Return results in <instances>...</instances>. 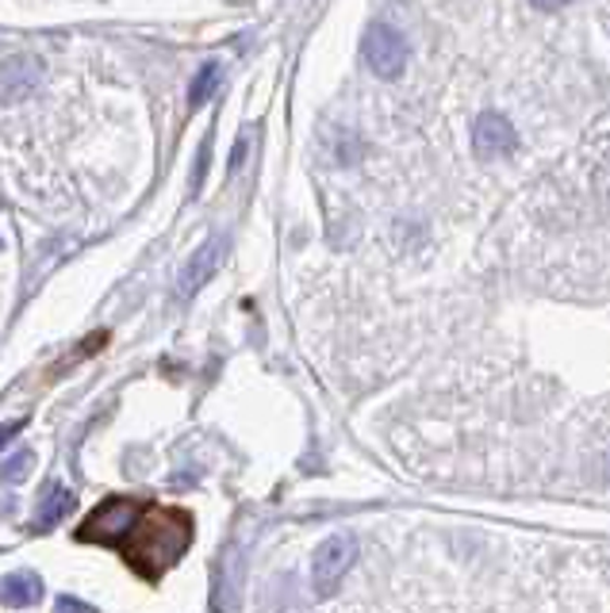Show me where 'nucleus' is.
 <instances>
[{
	"label": "nucleus",
	"instance_id": "f03ea898",
	"mask_svg": "<svg viewBox=\"0 0 610 613\" xmlns=\"http://www.w3.org/2000/svg\"><path fill=\"white\" fill-rule=\"evenodd\" d=\"M139 506H142L139 499L112 495V499H104L82 522V529H77V541H85V545H120V537L130 529V522H135Z\"/></svg>",
	"mask_w": 610,
	"mask_h": 613
},
{
	"label": "nucleus",
	"instance_id": "9b49d317",
	"mask_svg": "<svg viewBox=\"0 0 610 613\" xmlns=\"http://www.w3.org/2000/svg\"><path fill=\"white\" fill-rule=\"evenodd\" d=\"M27 468H32V452H16V456H9V464L0 468V479H9V484H16V479L27 476Z\"/></svg>",
	"mask_w": 610,
	"mask_h": 613
},
{
	"label": "nucleus",
	"instance_id": "39448f33",
	"mask_svg": "<svg viewBox=\"0 0 610 613\" xmlns=\"http://www.w3.org/2000/svg\"><path fill=\"white\" fill-rule=\"evenodd\" d=\"M472 146L484 158H503V153H511L519 146V135H514V127L499 112H484L476 120V127H472Z\"/></svg>",
	"mask_w": 610,
	"mask_h": 613
},
{
	"label": "nucleus",
	"instance_id": "ddd939ff",
	"mask_svg": "<svg viewBox=\"0 0 610 613\" xmlns=\"http://www.w3.org/2000/svg\"><path fill=\"white\" fill-rule=\"evenodd\" d=\"M58 613H92V610L82 602H74V598H58Z\"/></svg>",
	"mask_w": 610,
	"mask_h": 613
},
{
	"label": "nucleus",
	"instance_id": "20e7f679",
	"mask_svg": "<svg viewBox=\"0 0 610 613\" xmlns=\"http://www.w3.org/2000/svg\"><path fill=\"white\" fill-rule=\"evenodd\" d=\"M361 54H365L369 70H373L376 77L391 82V77H399L407 65V39L396 32V27L373 24L365 32V39H361Z\"/></svg>",
	"mask_w": 610,
	"mask_h": 613
},
{
	"label": "nucleus",
	"instance_id": "6e6552de",
	"mask_svg": "<svg viewBox=\"0 0 610 613\" xmlns=\"http://www.w3.org/2000/svg\"><path fill=\"white\" fill-rule=\"evenodd\" d=\"M42 598V583L35 575H9V579L0 583V605H9V610H27Z\"/></svg>",
	"mask_w": 610,
	"mask_h": 613
},
{
	"label": "nucleus",
	"instance_id": "1a4fd4ad",
	"mask_svg": "<svg viewBox=\"0 0 610 613\" xmlns=\"http://www.w3.org/2000/svg\"><path fill=\"white\" fill-rule=\"evenodd\" d=\"M70 510H74V495H70V487L54 484L47 495H42L39 514H35V525H39V529H54L58 522H65V517H70Z\"/></svg>",
	"mask_w": 610,
	"mask_h": 613
},
{
	"label": "nucleus",
	"instance_id": "0eeeda50",
	"mask_svg": "<svg viewBox=\"0 0 610 613\" xmlns=\"http://www.w3.org/2000/svg\"><path fill=\"white\" fill-rule=\"evenodd\" d=\"M39 62L32 58H9L0 62V100H20L39 85Z\"/></svg>",
	"mask_w": 610,
	"mask_h": 613
},
{
	"label": "nucleus",
	"instance_id": "f8f14e48",
	"mask_svg": "<svg viewBox=\"0 0 610 613\" xmlns=\"http://www.w3.org/2000/svg\"><path fill=\"white\" fill-rule=\"evenodd\" d=\"M24 426H27L24 418H20V422H9V426H0V452H4V445H9V441H16L20 429H24Z\"/></svg>",
	"mask_w": 610,
	"mask_h": 613
},
{
	"label": "nucleus",
	"instance_id": "423d86ee",
	"mask_svg": "<svg viewBox=\"0 0 610 613\" xmlns=\"http://www.w3.org/2000/svg\"><path fill=\"white\" fill-rule=\"evenodd\" d=\"M220 253H223V238H208L200 250L188 258V265L180 268V296H192L203 284L212 280L215 268H220Z\"/></svg>",
	"mask_w": 610,
	"mask_h": 613
},
{
	"label": "nucleus",
	"instance_id": "f257e3e1",
	"mask_svg": "<svg viewBox=\"0 0 610 613\" xmlns=\"http://www.w3.org/2000/svg\"><path fill=\"white\" fill-rule=\"evenodd\" d=\"M192 545V514L177 506H150L142 502L130 529L120 537L115 549L130 564V572L142 575L147 583L162 579Z\"/></svg>",
	"mask_w": 610,
	"mask_h": 613
},
{
	"label": "nucleus",
	"instance_id": "7ed1b4c3",
	"mask_svg": "<svg viewBox=\"0 0 610 613\" xmlns=\"http://www.w3.org/2000/svg\"><path fill=\"white\" fill-rule=\"evenodd\" d=\"M353 560H358V541H353L350 533L326 537L315 549V560H311V583H315L319 595H331L343 583V575L353 567Z\"/></svg>",
	"mask_w": 610,
	"mask_h": 613
},
{
	"label": "nucleus",
	"instance_id": "9d476101",
	"mask_svg": "<svg viewBox=\"0 0 610 613\" xmlns=\"http://www.w3.org/2000/svg\"><path fill=\"white\" fill-rule=\"evenodd\" d=\"M220 77H223L220 62H203L200 65V73L192 77V89H188V108H192V112L215 97V89H220Z\"/></svg>",
	"mask_w": 610,
	"mask_h": 613
}]
</instances>
